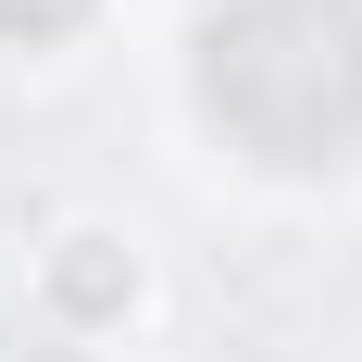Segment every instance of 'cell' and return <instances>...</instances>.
<instances>
[{"label":"cell","instance_id":"1","mask_svg":"<svg viewBox=\"0 0 362 362\" xmlns=\"http://www.w3.org/2000/svg\"><path fill=\"white\" fill-rule=\"evenodd\" d=\"M200 100L262 163H350L362 150V0H225L200 25Z\"/></svg>","mask_w":362,"mask_h":362},{"label":"cell","instance_id":"2","mask_svg":"<svg viewBox=\"0 0 362 362\" xmlns=\"http://www.w3.org/2000/svg\"><path fill=\"white\" fill-rule=\"evenodd\" d=\"M63 25H88V0H0V37H63Z\"/></svg>","mask_w":362,"mask_h":362}]
</instances>
